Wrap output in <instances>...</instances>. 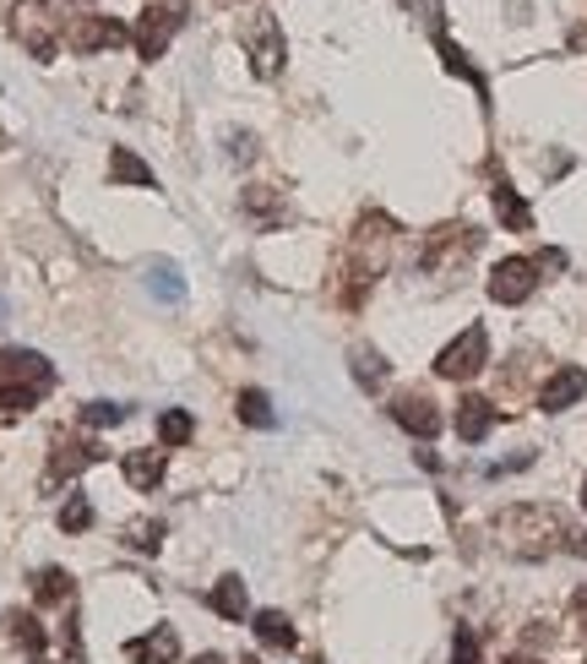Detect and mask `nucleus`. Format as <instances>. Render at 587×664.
Segmentation results:
<instances>
[{
	"instance_id": "nucleus-1",
	"label": "nucleus",
	"mask_w": 587,
	"mask_h": 664,
	"mask_svg": "<svg viewBox=\"0 0 587 664\" xmlns=\"http://www.w3.org/2000/svg\"><path fill=\"white\" fill-rule=\"evenodd\" d=\"M571 534H576V528H571L565 512H554V507H506V512L495 518L500 550H511V556H522V561H544V556L565 550Z\"/></svg>"
},
{
	"instance_id": "nucleus-2",
	"label": "nucleus",
	"mask_w": 587,
	"mask_h": 664,
	"mask_svg": "<svg viewBox=\"0 0 587 664\" xmlns=\"http://www.w3.org/2000/svg\"><path fill=\"white\" fill-rule=\"evenodd\" d=\"M484 360H489V332L473 321V327H462L457 339L435 355V371H441L446 382H473V376L484 371Z\"/></svg>"
},
{
	"instance_id": "nucleus-3",
	"label": "nucleus",
	"mask_w": 587,
	"mask_h": 664,
	"mask_svg": "<svg viewBox=\"0 0 587 664\" xmlns=\"http://www.w3.org/2000/svg\"><path fill=\"white\" fill-rule=\"evenodd\" d=\"M12 34L34 61H55L61 39H55V17H50V0H17L12 12Z\"/></svg>"
},
{
	"instance_id": "nucleus-4",
	"label": "nucleus",
	"mask_w": 587,
	"mask_h": 664,
	"mask_svg": "<svg viewBox=\"0 0 587 664\" xmlns=\"http://www.w3.org/2000/svg\"><path fill=\"white\" fill-rule=\"evenodd\" d=\"M245 55H251V72H256L261 82H272V77L283 72L289 50H283V23H278L272 12H256V17H251V28H245Z\"/></svg>"
},
{
	"instance_id": "nucleus-5",
	"label": "nucleus",
	"mask_w": 587,
	"mask_h": 664,
	"mask_svg": "<svg viewBox=\"0 0 587 664\" xmlns=\"http://www.w3.org/2000/svg\"><path fill=\"white\" fill-rule=\"evenodd\" d=\"M533 289H538L533 256H506V261H495V272H489V299H495V305H522Z\"/></svg>"
},
{
	"instance_id": "nucleus-6",
	"label": "nucleus",
	"mask_w": 587,
	"mask_h": 664,
	"mask_svg": "<svg viewBox=\"0 0 587 664\" xmlns=\"http://www.w3.org/2000/svg\"><path fill=\"white\" fill-rule=\"evenodd\" d=\"M180 34V7H148L142 12V28H137V55L142 61H164L169 39Z\"/></svg>"
},
{
	"instance_id": "nucleus-7",
	"label": "nucleus",
	"mask_w": 587,
	"mask_h": 664,
	"mask_svg": "<svg viewBox=\"0 0 587 664\" xmlns=\"http://www.w3.org/2000/svg\"><path fill=\"white\" fill-rule=\"evenodd\" d=\"M408 436H419V442H430V436H441V409L424 398V393H397L392 398V409H386Z\"/></svg>"
},
{
	"instance_id": "nucleus-8",
	"label": "nucleus",
	"mask_w": 587,
	"mask_h": 664,
	"mask_svg": "<svg viewBox=\"0 0 587 664\" xmlns=\"http://www.w3.org/2000/svg\"><path fill=\"white\" fill-rule=\"evenodd\" d=\"M587 398V371L582 366H560L544 387H538V409L544 414H565L571 404H582Z\"/></svg>"
},
{
	"instance_id": "nucleus-9",
	"label": "nucleus",
	"mask_w": 587,
	"mask_h": 664,
	"mask_svg": "<svg viewBox=\"0 0 587 664\" xmlns=\"http://www.w3.org/2000/svg\"><path fill=\"white\" fill-rule=\"evenodd\" d=\"M126 44V28L115 17H77L72 23V50L77 55H99V50H120Z\"/></svg>"
},
{
	"instance_id": "nucleus-10",
	"label": "nucleus",
	"mask_w": 587,
	"mask_h": 664,
	"mask_svg": "<svg viewBox=\"0 0 587 664\" xmlns=\"http://www.w3.org/2000/svg\"><path fill=\"white\" fill-rule=\"evenodd\" d=\"M0 382H28V387H50L55 366L34 349H0Z\"/></svg>"
},
{
	"instance_id": "nucleus-11",
	"label": "nucleus",
	"mask_w": 587,
	"mask_h": 664,
	"mask_svg": "<svg viewBox=\"0 0 587 664\" xmlns=\"http://www.w3.org/2000/svg\"><path fill=\"white\" fill-rule=\"evenodd\" d=\"M104 458V447L99 442H61L55 447V458H50V474H44V490H55L61 480H72V474H82V469H93Z\"/></svg>"
},
{
	"instance_id": "nucleus-12",
	"label": "nucleus",
	"mask_w": 587,
	"mask_h": 664,
	"mask_svg": "<svg viewBox=\"0 0 587 664\" xmlns=\"http://www.w3.org/2000/svg\"><path fill=\"white\" fill-rule=\"evenodd\" d=\"M126 659H131V664H175V659H180L175 626H153L148 637H131V642H126Z\"/></svg>"
},
{
	"instance_id": "nucleus-13",
	"label": "nucleus",
	"mask_w": 587,
	"mask_h": 664,
	"mask_svg": "<svg viewBox=\"0 0 587 664\" xmlns=\"http://www.w3.org/2000/svg\"><path fill=\"white\" fill-rule=\"evenodd\" d=\"M495 420H500V409H495L489 398H462V404H457V436H462L468 447H478V442L495 431Z\"/></svg>"
},
{
	"instance_id": "nucleus-14",
	"label": "nucleus",
	"mask_w": 587,
	"mask_h": 664,
	"mask_svg": "<svg viewBox=\"0 0 587 664\" xmlns=\"http://www.w3.org/2000/svg\"><path fill=\"white\" fill-rule=\"evenodd\" d=\"M435 55H441V66H446L451 77H462V82H473V88H478V99L489 104V82H484V72H478V66H473V61L462 55V44H451V39H446L441 28H435Z\"/></svg>"
},
{
	"instance_id": "nucleus-15",
	"label": "nucleus",
	"mask_w": 587,
	"mask_h": 664,
	"mask_svg": "<svg viewBox=\"0 0 587 664\" xmlns=\"http://www.w3.org/2000/svg\"><path fill=\"white\" fill-rule=\"evenodd\" d=\"M489 196H495V218H500L506 229H516V234H527V229H533V207L511 191V180H500V175H495V191H489Z\"/></svg>"
},
{
	"instance_id": "nucleus-16",
	"label": "nucleus",
	"mask_w": 587,
	"mask_h": 664,
	"mask_svg": "<svg viewBox=\"0 0 587 664\" xmlns=\"http://www.w3.org/2000/svg\"><path fill=\"white\" fill-rule=\"evenodd\" d=\"M251 631H256L267 648H283V653H294V642H299V631H294V621H289L283 610H256V615H251Z\"/></svg>"
},
{
	"instance_id": "nucleus-17",
	"label": "nucleus",
	"mask_w": 587,
	"mask_h": 664,
	"mask_svg": "<svg viewBox=\"0 0 587 664\" xmlns=\"http://www.w3.org/2000/svg\"><path fill=\"white\" fill-rule=\"evenodd\" d=\"M207 604L224 615V621H245L251 615V599H245V577H218V588L207 593Z\"/></svg>"
},
{
	"instance_id": "nucleus-18",
	"label": "nucleus",
	"mask_w": 587,
	"mask_h": 664,
	"mask_svg": "<svg viewBox=\"0 0 587 664\" xmlns=\"http://www.w3.org/2000/svg\"><path fill=\"white\" fill-rule=\"evenodd\" d=\"M348 371H354V382H359L365 393H381V387H386V360H381V349H370V344H359V349L348 355Z\"/></svg>"
},
{
	"instance_id": "nucleus-19",
	"label": "nucleus",
	"mask_w": 587,
	"mask_h": 664,
	"mask_svg": "<svg viewBox=\"0 0 587 664\" xmlns=\"http://www.w3.org/2000/svg\"><path fill=\"white\" fill-rule=\"evenodd\" d=\"M120 469H126V480L137 485V490H153V485H164V452H126L120 458Z\"/></svg>"
},
{
	"instance_id": "nucleus-20",
	"label": "nucleus",
	"mask_w": 587,
	"mask_h": 664,
	"mask_svg": "<svg viewBox=\"0 0 587 664\" xmlns=\"http://www.w3.org/2000/svg\"><path fill=\"white\" fill-rule=\"evenodd\" d=\"M34 599L39 604H66L72 599V572L66 566H39L34 572Z\"/></svg>"
},
{
	"instance_id": "nucleus-21",
	"label": "nucleus",
	"mask_w": 587,
	"mask_h": 664,
	"mask_svg": "<svg viewBox=\"0 0 587 664\" xmlns=\"http://www.w3.org/2000/svg\"><path fill=\"white\" fill-rule=\"evenodd\" d=\"M12 637H17V648L28 659H44V648H50V637H44V626H39L34 610H12Z\"/></svg>"
},
{
	"instance_id": "nucleus-22",
	"label": "nucleus",
	"mask_w": 587,
	"mask_h": 664,
	"mask_svg": "<svg viewBox=\"0 0 587 664\" xmlns=\"http://www.w3.org/2000/svg\"><path fill=\"white\" fill-rule=\"evenodd\" d=\"M110 175H115L120 186H142V191H148V186H158V180H153V169H148L131 148H115V153H110Z\"/></svg>"
},
{
	"instance_id": "nucleus-23",
	"label": "nucleus",
	"mask_w": 587,
	"mask_h": 664,
	"mask_svg": "<svg viewBox=\"0 0 587 664\" xmlns=\"http://www.w3.org/2000/svg\"><path fill=\"white\" fill-rule=\"evenodd\" d=\"M50 387H28V382H0V414H28Z\"/></svg>"
},
{
	"instance_id": "nucleus-24",
	"label": "nucleus",
	"mask_w": 587,
	"mask_h": 664,
	"mask_svg": "<svg viewBox=\"0 0 587 664\" xmlns=\"http://www.w3.org/2000/svg\"><path fill=\"white\" fill-rule=\"evenodd\" d=\"M240 420H245V425H256V431H272V425H278L272 398H267V393H256V387H245V393H240Z\"/></svg>"
},
{
	"instance_id": "nucleus-25",
	"label": "nucleus",
	"mask_w": 587,
	"mask_h": 664,
	"mask_svg": "<svg viewBox=\"0 0 587 664\" xmlns=\"http://www.w3.org/2000/svg\"><path fill=\"white\" fill-rule=\"evenodd\" d=\"M191 436H196V420H191L186 409H164V414H158V442H164V447H186Z\"/></svg>"
},
{
	"instance_id": "nucleus-26",
	"label": "nucleus",
	"mask_w": 587,
	"mask_h": 664,
	"mask_svg": "<svg viewBox=\"0 0 587 664\" xmlns=\"http://www.w3.org/2000/svg\"><path fill=\"white\" fill-rule=\"evenodd\" d=\"M120 539H126L131 550L153 556V550L164 545V523H158V518H137V523H126V528H120Z\"/></svg>"
},
{
	"instance_id": "nucleus-27",
	"label": "nucleus",
	"mask_w": 587,
	"mask_h": 664,
	"mask_svg": "<svg viewBox=\"0 0 587 664\" xmlns=\"http://www.w3.org/2000/svg\"><path fill=\"white\" fill-rule=\"evenodd\" d=\"M245 213L256 218V224H283V202H278V191H267V186H256V191H245Z\"/></svg>"
},
{
	"instance_id": "nucleus-28",
	"label": "nucleus",
	"mask_w": 587,
	"mask_h": 664,
	"mask_svg": "<svg viewBox=\"0 0 587 664\" xmlns=\"http://www.w3.org/2000/svg\"><path fill=\"white\" fill-rule=\"evenodd\" d=\"M131 409L126 404H110V398H99V404H88L82 409V425H93V431H110V425H120Z\"/></svg>"
},
{
	"instance_id": "nucleus-29",
	"label": "nucleus",
	"mask_w": 587,
	"mask_h": 664,
	"mask_svg": "<svg viewBox=\"0 0 587 664\" xmlns=\"http://www.w3.org/2000/svg\"><path fill=\"white\" fill-rule=\"evenodd\" d=\"M61 528H66V534H88V528H93V501H88V496H72V501L61 507Z\"/></svg>"
},
{
	"instance_id": "nucleus-30",
	"label": "nucleus",
	"mask_w": 587,
	"mask_h": 664,
	"mask_svg": "<svg viewBox=\"0 0 587 664\" xmlns=\"http://www.w3.org/2000/svg\"><path fill=\"white\" fill-rule=\"evenodd\" d=\"M153 294H164V299H186V283H180V272L153 261Z\"/></svg>"
},
{
	"instance_id": "nucleus-31",
	"label": "nucleus",
	"mask_w": 587,
	"mask_h": 664,
	"mask_svg": "<svg viewBox=\"0 0 587 664\" xmlns=\"http://www.w3.org/2000/svg\"><path fill=\"white\" fill-rule=\"evenodd\" d=\"M451 664H478V637L468 626H457V637H451Z\"/></svg>"
},
{
	"instance_id": "nucleus-32",
	"label": "nucleus",
	"mask_w": 587,
	"mask_h": 664,
	"mask_svg": "<svg viewBox=\"0 0 587 664\" xmlns=\"http://www.w3.org/2000/svg\"><path fill=\"white\" fill-rule=\"evenodd\" d=\"M229 158H234V164L256 158V137H245V131H229Z\"/></svg>"
},
{
	"instance_id": "nucleus-33",
	"label": "nucleus",
	"mask_w": 587,
	"mask_h": 664,
	"mask_svg": "<svg viewBox=\"0 0 587 664\" xmlns=\"http://www.w3.org/2000/svg\"><path fill=\"white\" fill-rule=\"evenodd\" d=\"M403 12H413V17H424V23H435L441 17V0H397Z\"/></svg>"
},
{
	"instance_id": "nucleus-34",
	"label": "nucleus",
	"mask_w": 587,
	"mask_h": 664,
	"mask_svg": "<svg viewBox=\"0 0 587 664\" xmlns=\"http://www.w3.org/2000/svg\"><path fill=\"white\" fill-rule=\"evenodd\" d=\"M533 267H538V272H565V251H554V245H549V251H538V256H533Z\"/></svg>"
},
{
	"instance_id": "nucleus-35",
	"label": "nucleus",
	"mask_w": 587,
	"mask_h": 664,
	"mask_svg": "<svg viewBox=\"0 0 587 664\" xmlns=\"http://www.w3.org/2000/svg\"><path fill=\"white\" fill-rule=\"evenodd\" d=\"M191 664H224V653H196Z\"/></svg>"
},
{
	"instance_id": "nucleus-36",
	"label": "nucleus",
	"mask_w": 587,
	"mask_h": 664,
	"mask_svg": "<svg viewBox=\"0 0 587 664\" xmlns=\"http://www.w3.org/2000/svg\"><path fill=\"white\" fill-rule=\"evenodd\" d=\"M506 664H533V659H506Z\"/></svg>"
},
{
	"instance_id": "nucleus-37",
	"label": "nucleus",
	"mask_w": 587,
	"mask_h": 664,
	"mask_svg": "<svg viewBox=\"0 0 587 664\" xmlns=\"http://www.w3.org/2000/svg\"><path fill=\"white\" fill-rule=\"evenodd\" d=\"M582 507H587V480H582Z\"/></svg>"
},
{
	"instance_id": "nucleus-38",
	"label": "nucleus",
	"mask_w": 587,
	"mask_h": 664,
	"mask_svg": "<svg viewBox=\"0 0 587 664\" xmlns=\"http://www.w3.org/2000/svg\"><path fill=\"white\" fill-rule=\"evenodd\" d=\"M245 664H261V659H245Z\"/></svg>"
}]
</instances>
